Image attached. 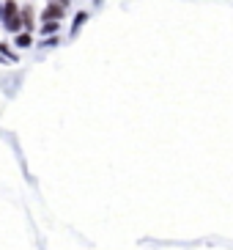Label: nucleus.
<instances>
[{
	"instance_id": "obj_3",
	"label": "nucleus",
	"mask_w": 233,
	"mask_h": 250,
	"mask_svg": "<svg viewBox=\"0 0 233 250\" xmlns=\"http://www.w3.org/2000/svg\"><path fill=\"white\" fill-rule=\"evenodd\" d=\"M36 44V36L30 33V30H19V33H14V47H19V50H28V47Z\"/></svg>"
},
{
	"instance_id": "obj_2",
	"label": "nucleus",
	"mask_w": 233,
	"mask_h": 250,
	"mask_svg": "<svg viewBox=\"0 0 233 250\" xmlns=\"http://www.w3.org/2000/svg\"><path fill=\"white\" fill-rule=\"evenodd\" d=\"M63 14H66V6L63 3H58V0H47V6H44V11H41V22L44 20H63Z\"/></svg>"
},
{
	"instance_id": "obj_5",
	"label": "nucleus",
	"mask_w": 233,
	"mask_h": 250,
	"mask_svg": "<svg viewBox=\"0 0 233 250\" xmlns=\"http://www.w3.org/2000/svg\"><path fill=\"white\" fill-rule=\"evenodd\" d=\"M17 61H19V55H17L6 42H0V63H17Z\"/></svg>"
},
{
	"instance_id": "obj_1",
	"label": "nucleus",
	"mask_w": 233,
	"mask_h": 250,
	"mask_svg": "<svg viewBox=\"0 0 233 250\" xmlns=\"http://www.w3.org/2000/svg\"><path fill=\"white\" fill-rule=\"evenodd\" d=\"M22 6L17 0H3V11H0V22L8 33H19L22 30Z\"/></svg>"
},
{
	"instance_id": "obj_6",
	"label": "nucleus",
	"mask_w": 233,
	"mask_h": 250,
	"mask_svg": "<svg viewBox=\"0 0 233 250\" xmlns=\"http://www.w3.org/2000/svg\"><path fill=\"white\" fill-rule=\"evenodd\" d=\"M88 11H77V14H74V22H72V36H77V33H80L82 30V25L88 22Z\"/></svg>"
},
{
	"instance_id": "obj_7",
	"label": "nucleus",
	"mask_w": 233,
	"mask_h": 250,
	"mask_svg": "<svg viewBox=\"0 0 233 250\" xmlns=\"http://www.w3.org/2000/svg\"><path fill=\"white\" fill-rule=\"evenodd\" d=\"M52 33H60V22L58 20H44L41 22V36H52Z\"/></svg>"
},
{
	"instance_id": "obj_8",
	"label": "nucleus",
	"mask_w": 233,
	"mask_h": 250,
	"mask_svg": "<svg viewBox=\"0 0 233 250\" xmlns=\"http://www.w3.org/2000/svg\"><path fill=\"white\" fill-rule=\"evenodd\" d=\"M102 3H104V0H94V6H102Z\"/></svg>"
},
{
	"instance_id": "obj_9",
	"label": "nucleus",
	"mask_w": 233,
	"mask_h": 250,
	"mask_svg": "<svg viewBox=\"0 0 233 250\" xmlns=\"http://www.w3.org/2000/svg\"><path fill=\"white\" fill-rule=\"evenodd\" d=\"M58 3H63V6H69V0H58Z\"/></svg>"
},
{
	"instance_id": "obj_4",
	"label": "nucleus",
	"mask_w": 233,
	"mask_h": 250,
	"mask_svg": "<svg viewBox=\"0 0 233 250\" xmlns=\"http://www.w3.org/2000/svg\"><path fill=\"white\" fill-rule=\"evenodd\" d=\"M22 30H33L36 28V17H33V6H22Z\"/></svg>"
}]
</instances>
